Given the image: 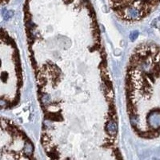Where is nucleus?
<instances>
[{"mask_svg": "<svg viewBox=\"0 0 160 160\" xmlns=\"http://www.w3.org/2000/svg\"><path fill=\"white\" fill-rule=\"evenodd\" d=\"M128 116L133 129L143 138L160 131V49L141 44L130 55L125 79Z\"/></svg>", "mask_w": 160, "mask_h": 160, "instance_id": "2", "label": "nucleus"}, {"mask_svg": "<svg viewBox=\"0 0 160 160\" xmlns=\"http://www.w3.org/2000/svg\"><path fill=\"white\" fill-rule=\"evenodd\" d=\"M9 2H10V0H0V7L5 5V4L9 3Z\"/></svg>", "mask_w": 160, "mask_h": 160, "instance_id": "4", "label": "nucleus"}, {"mask_svg": "<svg viewBox=\"0 0 160 160\" xmlns=\"http://www.w3.org/2000/svg\"><path fill=\"white\" fill-rule=\"evenodd\" d=\"M48 160H123L113 84L90 0H33L23 9Z\"/></svg>", "mask_w": 160, "mask_h": 160, "instance_id": "1", "label": "nucleus"}, {"mask_svg": "<svg viewBox=\"0 0 160 160\" xmlns=\"http://www.w3.org/2000/svg\"><path fill=\"white\" fill-rule=\"evenodd\" d=\"M22 87L23 70L18 46L7 30L0 27V110L17 105Z\"/></svg>", "mask_w": 160, "mask_h": 160, "instance_id": "3", "label": "nucleus"}]
</instances>
